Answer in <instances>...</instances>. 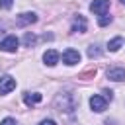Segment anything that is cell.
<instances>
[{"label": "cell", "mask_w": 125, "mask_h": 125, "mask_svg": "<svg viewBox=\"0 0 125 125\" xmlns=\"http://www.w3.org/2000/svg\"><path fill=\"white\" fill-rule=\"evenodd\" d=\"M55 107L61 113H72L78 107V100H76V96L72 92H61L55 98Z\"/></svg>", "instance_id": "cell-1"}, {"label": "cell", "mask_w": 125, "mask_h": 125, "mask_svg": "<svg viewBox=\"0 0 125 125\" xmlns=\"http://www.w3.org/2000/svg\"><path fill=\"white\" fill-rule=\"evenodd\" d=\"M18 45H20V39L16 35H8V37H4L0 41V51H4V53H16Z\"/></svg>", "instance_id": "cell-2"}, {"label": "cell", "mask_w": 125, "mask_h": 125, "mask_svg": "<svg viewBox=\"0 0 125 125\" xmlns=\"http://www.w3.org/2000/svg\"><path fill=\"white\" fill-rule=\"evenodd\" d=\"M90 107H92V111L102 113V111L107 107V100H105L104 96H100V94H94V96L90 98Z\"/></svg>", "instance_id": "cell-3"}, {"label": "cell", "mask_w": 125, "mask_h": 125, "mask_svg": "<svg viewBox=\"0 0 125 125\" xmlns=\"http://www.w3.org/2000/svg\"><path fill=\"white\" fill-rule=\"evenodd\" d=\"M88 29V21H86V18L84 16H74L72 18V25H70V31L72 33H84Z\"/></svg>", "instance_id": "cell-4"}, {"label": "cell", "mask_w": 125, "mask_h": 125, "mask_svg": "<svg viewBox=\"0 0 125 125\" xmlns=\"http://www.w3.org/2000/svg\"><path fill=\"white\" fill-rule=\"evenodd\" d=\"M62 62L68 64V66L78 64V62H80V53H78L76 49H66V51L62 53Z\"/></svg>", "instance_id": "cell-5"}, {"label": "cell", "mask_w": 125, "mask_h": 125, "mask_svg": "<svg viewBox=\"0 0 125 125\" xmlns=\"http://www.w3.org/2000/svg\"><path fill=\"white\" fill-rule=\"evenodd\" d=\"M90 12L98 14V16H104L109 12V0H94L90 4Z\"/></svg>", "instance_id": "cell-6"}, {"label": "cell", "mask_w": 125, "mask_h": 125, "mask_svg": "<svg viewBox=\"0 0 125 125\" xmlns=\"http://www.w3.org/2000/svg\"><path fill=\"white\" fill-rule=\"evenodd\" d=\"M14 88H16V78H12V76H8V74L0 78V96L10 94Z\"/></svg>", "instance_id": "cell-7"}, {"label": "cell", "mask_w": 125, "mask_h": 125, "mask_svg": "<svg viewBox=\"0 0 125 125\" xmlns=\"http://www.w3.org/2000/svg\"><path fill=\"white\" fill-rule=\"evenodd\" d=\"M35 21H37V16H35L33 12H23V14H20V16L16 18V25H20V27L31 25V23H35Z\"/></svg>", "instance_id": "cell-8"}, {"label": "cell", "mask_w": 125, "mask_h": 125, "mask_svg": "<svg viewBox=\"0 0 125 125\" xmlns=\"http://www.w3.org/2000/svg\"><path fill=\"white\" fill-rule=\"evenodd\" d=\"M107 78L109 80H113V82H121V80H125V68H121V66H111V68H107Z\"/></svg>", "instance_id": "cell-9"}, {"label": "cell", "mask_w": 125, "mask_h": 125, "mask_svg": "<svg viewBox=\"0 0 125 125\" xmlns=\"http://www.w3.org/2000/svg\"><path fill=\"white\" fill-rule=\"evenodd\" d=\"M59 53L55 51V49H49V51H45V55H43V61H45V64L47 66H55L57 62H59Z\"/></svg>", "instance_id": "cell-10"}, {"label": "cell", "mask_w": 125, "mask_h": 125, "mask_svg": "<svg viewBox=\"0 0 125 125\" xmlns=\"http://www.w3.org/2000/svg\"><path fill=\"white\" fill-rule=\"evenodd\" d=\"M41 100H43V96H41L39 92H33V94L25 92V94H23V104H25V105H29V107H31V105H35V104H39Z\"/></svg>", "instance_id": "cell-11"}, {"label": "cell", "mask_w": 125, "mask_h": 125, "mask_svg": "<svg viewBox=\"0 0 125 125\" xmlns=\"http://www.w3.org/2000/svg\"><path fill=\"white\" fill-rule=\"evenodd\" d=\"M123 45V37H113L109 43H107V51H111V53H115V51H119V47Z\"/></svg>", "instance_id": "cell-12"}, {"label": "cell", "mask_w": 125, "mask_h": 125, "mask_svg": "<svg viewBox=\"0 0 125 125\" xmlns=\"http://www.w3.org/2000/svg\"><path fill=\"white\" fill-rule=\"evenodd\" d=\"M35 43H37V37L27 31V33L23 35V45H25V47H31V45H35Z\"/></svg>", "instance_id": "cell-13"}, {"label": "cell", "mask_w": 125, "mask_h": 125, "mask_svg": "<svg viewBox=\"0 0 125 125\" xmlns=\"http://www.w3.org/2000/svg\"><path fill=\"white\" fill-rule=\"evenodd\" d=\"M100 55H102V51H100L98 45H90V47H88V57H90V59H96V57H100Z\"/></svg>", "instance_id": "cell-14"}, {"label": "cell", "mask_w": 125, "mask_h": 125, "mask_svg": "<svg viewBox=\"0 0 125 125\" xmlns=\"http://www.w3.org/2000/svg\"><path fill=\"white\" fill-rule=\"evenodd\" d=\"M111 20H113L111 16L104 14V16H100V18H98V25H102V27H104V25H109V23H111Z\"/></svg>", "instance_id": "cell-15"}, {"label": "cell", "mask_w": 125, "mask_h": 125, "mask_svg": "<svg viewBox=\"0 0 125 125\" xmlns=\"http://www.w3.org/2000/svg\"><path fill=\"white\" fill-rule=\"evenodd\" d=\"M14 6V0H0V8L2 10H10Z\"/></svg>", "instance_id": "cell-16"}, {"label": "cell", "mask_w": 125, "mask_h": 125, "mask_svg": "<svg viewBox=\"0 0 125 125\" xmlns=\"http://www.w3.org/2000/svg\"><path fill=\"white\" fill-rule=\"evenodd\" d=\"M0 125H18V123H16V119L6 117V119H2V123H0Z\"/></svg>", "instance_id": "cell-17"}, {"label": "cell", "mask_w": 125, "mask_h": 125, "mask_svg": "<svg viewBox=\"0 0 125 125\" xmlns=\"http://www.w3.org/2000/svg\"><path fill=\"white\" fill-rule=\"evenodd\" d=\"M104 98H105L107 102H111V100H113V92H111V90H104Z\"/></svg>", "instance_id": "cell-18"}, {"label": "cell", "mask_w": 125, "mask_h": 125, "mask_svg": "<svg viewBox=\"0 0 125 125\" xmlns=\"http://www.w3.org/2000/svg\"><path fill=\"white\" fill-rule=\"evenodd\" d=\"M39 125H57V123H55V119H43V121H39Z\"/></svg>", "instance_id": "cell-19"}, {"label": "cell", "mask_w": 125, "mask_h": 125, "mask_svg": "<svg viewBox=\"0 0 125 125\" xmlns=\"http://www.w3.org/2000/svg\"><path fill=\"white\" fill-rule=\"evenodd\" d=\"M119 2H121V4H125V0H119Z\"/></svg>", "instance_id": "cell-20"}]
</instances>
